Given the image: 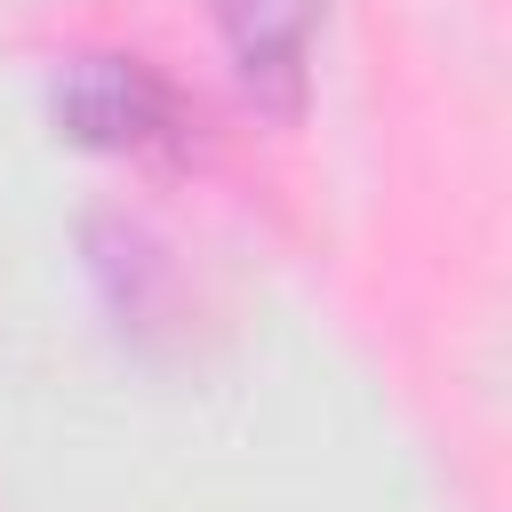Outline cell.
Masks as SVG:
<instances>
[{
	"instance_id": "obj_1",
	"label": "cell",
	"mask_w": 512,
	"mask_h": 512,
	"mask_svg": "<svg viewBox=\"0 0 512 512\" xmlns=\"http://www.w3.org/2000/svg\"><path fill=\"white\" fill-rule=\"evenodd\" d=\"M56 128L72 144L128 152V160H184L192 152V112L144 56H72L56 80Z\"/></svg>"
},
{
	"instance_id": "obj_2",
	"label": "cell",
	"mask_w": 512,
	"mask_h": 512,
	"mask_svg": "<svg viewBox=\"0 0 512 512\" xmlns=\"http://www.w3.org/2000/svg\"><path fill=\"white\" fill-rule=\"evenodd\" d=\"M216 40L232 56V80L264 112H304L312 88V48H320V0H208Z\"/></svg>"
}]
</instances>
